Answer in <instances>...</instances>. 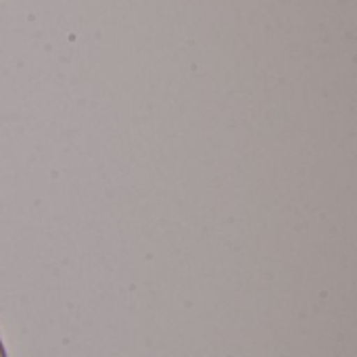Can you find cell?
Here are the masks:
<instances>
[{
	"label": "cell",
	"mask_w": 357,
	"mask_h": 357,
	"mask_svg": "<svg viewBox=\"0 0 357 357\" xmlns=\"http://www.w3.org/2000/svg\"><path fill=\"white\" fill-rule=\"evenodd\" d=\"M0 357H8L6 356V349H4V343H2V339H0Z\"/></svg>",
	"instance_id": "obj_1"
}]
</instances>
